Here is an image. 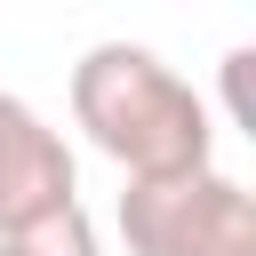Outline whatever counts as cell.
Here are the masks:
<instances>
[{
  "mask_svg": "<svg viewBox=\"0 0 256 256\" xmlns=\"http://www.w3.org/2000/svg\"><path fill=\"white\" fill-rule=\"evenodd\" d=\"M0 256H104V240H96L88 208H80V200H64V208H48V216H32V224L0 232Z\"/></svg>",
  "mask_w": 256,
  "mask_h": 256,
  "instance_id": "obj_4",
  "label": "cell"
},
{
  "mask_svg": "<svg viewBox=\"0 0 256 256\" xmlns=\"http://www.w3.org/2000/svg\"><path fill=\"white\" fill-rule=\"evenodd\" d=\"M72 120L88 128V144L128 168V184H160V176H200L216 168V128L208 104L136 40H96L72 64Z\"/></svg>",
  "mask_w": 256,
  "mask_h": 256,
  "instance_id": "obj_1",
  "label": "cell"
},
{
  "mask_svg": "<svg viewBox=\"0 0 256 256\" xmlns=\"http://www.w3.org/2000/svg\"><path fill=\"white\" fill-rule=\"evenodd\" d=\"M64 200H80L72 144H64L24 96L0 88V232L48 216V208H64Z\"/></svg>",
  "mask_w": 256,
  "mask_h": 256,
  "instance_id": "obj_3",
  "label": "cell"
},
{
  "mask_svg": "<svg viewBox=\"0 0 256 256\" xmlns=\"http://www.w3.org/2000/svg\"><path fill=\"white\" fill-rule=\"evenodd\" d=\"M248 64H256V48H232L224 56V96H232V120L256 136V104H248Z\"/></svg>",
  "mask_w": 256,
  "mask_h": 256,
  "instance_id": "obj_5",
  "label": "cell"
},
{
  "mask_svg": "<svg viewBox=\"0 0 256 256\" xmlns=\"http://www.w3.org/2000/svg\"><path fill=\"white\" fill-rule=\"evenodd\" d=\"M128 256H256V192L224 168L120 192Z\"/></svg>",
  "mask_w": 256,
  "mask_h": 256,
  "instance_id": "obj_2",
  "label": "cell"
}]
</instances>
